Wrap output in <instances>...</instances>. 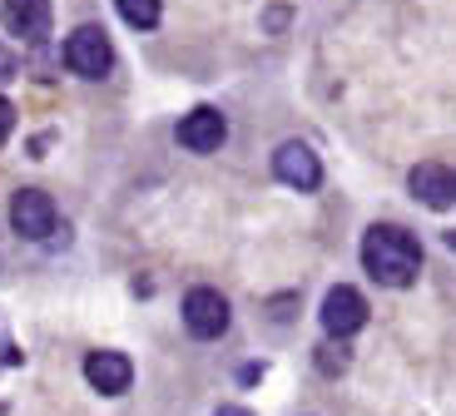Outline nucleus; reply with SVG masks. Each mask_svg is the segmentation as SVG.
I'll return each mask as SVG.
<instances>
[{"mask_svg":"<svg viewBox=\"0 0 456 416\" xmlns=\"http://www.w3.org/2000/svg\"><path fill=\"white\" fill-rule=\"evenodd\" d=\"M362 268L382 288H407L422 273V243L397 224H377L362 233Z\"/></svg>","mask_w":456,"mask_h":416,"instance_id":"nucleus-1","label":"nucleus"},{"mask_svg":"<svg viewBox=\"0 0 456 416\" xmlns=\"http://www.w3.org/2000/svg\"><path fill=\"white\" fill-rule=\"evenodd\" d=\"M65 69H75L80 79H104L114 69V45L100 25H80L65 40Z\"/></svg>","mask_w":456,"mask_h":416,"instance_id":"nucleus-2","label":"nucleus"},{"mask_svg":"<svg viewBox=\"0 0 456 416\" xmlns=\"http://www.w3.org/2000/svg\"><path fill=\"white\" fill-rule=\"evenodd\" d=\"M318 317H322V332H328L332 342L357 338V332L367 327V298L357 293V288H347V282H338V288L322 298Z\"/></svg>","mask_w":456,"mask_h":416,"instance_id":"nucleus-3","label":"nucleus"},{"mask_svg":"<svg viewBox=\"0 0 456 416\" xmlns=\"http://www.w3.org/2000/svg\"><path fill=\"white\" fill-rule=\"evenodd\" d=\"M11 228L20 238H50L60 228V214H55V199L45 189H20L11 199Z\"/></svg>","mask_w":456,"mask_h":416,"instance_id":"nucleus-4","label":"nucleus"},{"mask_svg":"<svg viewBox=\"0 0 456 416\" xmlns=\"http://www.w3.org/2000/svg\"><path fill=\"white\" fill-rule=\"evenodd\" d=\"M174 139H179V149H189V154H218L228 139V124L218 110H208V104H199V110H189L179 124H174Z\"/></svg>","mask_w":456,"mask_h":416,"instance_id":"nucleus-5","label":"nucleus"},{"mask_svg":"<svg viewBox=\"0 0 456 416\" xmlns=\"http://www.w3.org/2000/svg\"><path fill=\"white\" fill-rule=\"evenodd\" d=\"M273 179H283L288 189H297V193H313L322 184V164L303 139H288V144L273 149Z\"/></svg>","mask_w":456,"mask_h":416,"instance_id":"nucleus-6","label":"nucleus"},{"mask_svg":"<svg viewBox=\"0 0 456 416\" xmlns=\"http://www.w3.org/2000/svg\"><path fill=\"white\" fill-rule=\"evenodd\" d=\"M183 327L194 332V338H224L228 327V298L218 288H189L183 293Z\"/></svg>","mask_w":456,"mask_h":416,"instance_id":"nucleus-7","label":"nucleus"},{"mask_svg":"<svg viewBox=\"0 0 456 416\" xmlns=\"http://www.w3.org/2000/svg\"><path fill=\"white\" fill-rule=\"evenodd\" d=\"M50 20H55L50 0H0V25L20 40H30V45L50 40Z\"/></svg>","mask_w":456,"mask_h":416,"instance_id":"nucleus-8","label":"nucleus"},{"mask_svg":"<svg viewBox=\"0 0 456 416\" xmlns=\"http://www.w3.org/2000/svg\"><path fill=\"white\" fill-rule=\"evenodd\" d=\"M85 382L100 396H125L134 387V362L125 352H90L85 357Z\"/></svg>","mask_w":456,"mask_h":416,"instance_id":"nucleus-9","label":"nucleus"},{"mask_svg":"<svg viewBox=\"0 0 456 416\" xmlns=\"http://www.w3.org/2000/svg\"><path fill=\"white\" fill-rule=\"evenodd\" d=\"M411 199L422 203V208H436V214H446L452 208V169L446 164H417L411 169Z\"/></svg>","mask_w":456,"mask_h":416,"instance_id":"nucleus-10","label":"nucleus"},{"mask_svg":"<svg viewBox=\"0 0 456 416\" xmlns=\"http://www.w3.org/2000/svg\"><path fill=\"white\" fill-rule=\"evenodd\" d=\"M114 11L125 15L129 30H154L164 15V0H114Z\"/></svg>","mask_w":456,"mask_h":416,"instance_id":"nucleus-11","label":"nucleus"},{"mask_svg":"<svg viewBox=\"0 0 456 416\" xmlns=\"http://www.w3.org/2000/svg\"><path fill=\"white\" fill-rule=\"evenodd\" d=\"M15 75H20V60H15L11 45H0V85H11Z\"/></svg>","mask_w":456,"mask_h":416,"instance_id":"nucleus-12","label":"nucleus"},{"mask_svg":"<svg viewBox=\"0 0 456 416\" xmlns=\"http://www.w3.org/2000/svg\"><path fill=\"white\" fill-rule=\"evenodd\" d=\"M288 15H293L288 5H268V11H263V30H268V35H273V30H283V25H288Z\"/></svg>","mask_w":456,"mask_h":416,"instance_id":"nucleus-13","label":"nucleus"},{"mask_svg":"<svg viewBox=\"0 0 456 416\" xmlns=\"http://www.w3.org/2000/svg\"><path fill=\"white\" fill-rule=\"evenodd\" d=\"M11 129H15V104L5 100V94H0V144L11 139Z\"/></svg>","mask_w":456,"mask_h":416,"instance_id":"nucleus-14","label":"nucleus"},{"mask_svg":"<svg viewBox=\"0 0 456 416\" xmlns=\"http://www.w3.org/2000/svg\"><path fill=\"white\" fill-rule=\"evenodd\" d=\"M214 416H253V412H248V406H218Z\"/></svg>","mask_w":456,"mask_h":416,"instance_id":"nucleus-15","label":"nucleus"}]
</instances>
